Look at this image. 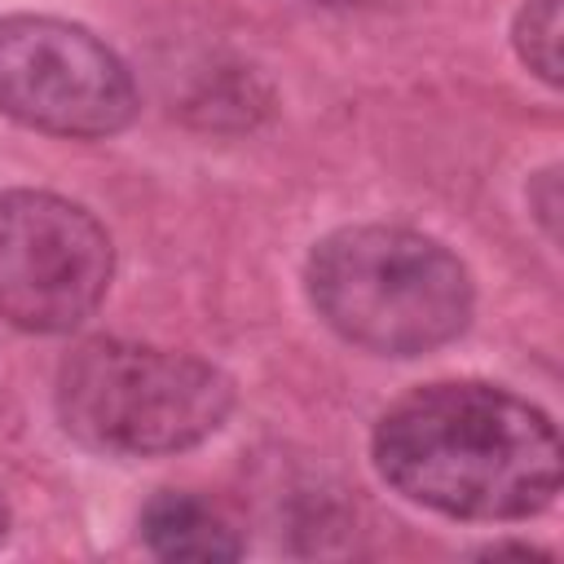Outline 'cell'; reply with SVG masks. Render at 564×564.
<instances>
[{
  "label": "cell",
  "instance_id": "obj_3",
  "mask_svg": "<svg viewBox=\"0 0 564 564\" xmlns=\"http://www.w3.org/2000/svg\"><path fill=\"white\" fill-rule=\"evenodd\" d=\"M234 410V383L203 357L88 339L57 375L62 427L101 454H176L207 441Z\"/></svg>",
  "mask_w": 564,
  "mask_h": 564
},
{
  "label": "cell",
  "instance_id": "obj_8",
  "mask_svg": "<svg viewBox=\"0 0 564 564\" xmlns=\"http://www.w3.org/2000/svg\"><path fill=\"white\" fill-rule=\"evenodd\" d=\"M4 533H9V511H4V502H0V542H4Z\"/></svg>",
  "mask_w": 564,
  "mask_h": 564
},
{
  "label": "cell",
  "instance_id": "obj_1",
  "mask_svg": "<svg viewBox=\"0 0 564 564\" xmlns=\"http://www.w3.org/2000/svg\"><path fill=\"white\" fill-rule=\"evenodd\" d=\"M379 476L441 516L524 520L560 494V432L494 383H427L375 427Z\"/></svg>",
  "mask_w": 564,
  "mask_h": 564
},
{
  "label": "cell",
  "instance_id": "obj_6",
  "mask_svg": "<svg viewBox=\"0 0 564 564\" xmlns=\"http://www.w3.org/2000/svg\"><path fill=\"white\" fill-rule=\"evenodd\" d=\"M141 538L163 560H238L242 555V538L234 520L216 502L198 494H176V489H163L145 502Z\"/></svg>",
  "mask_w": 564,
  "mask_h": 564
},
{
  "label": "cell",
  "instance_id": "obj_5",
  "mask_svg": "<svg viewBox=\"0 0 564 564\" xmlns=\"http://www.w3.org/2000/svg\"><path fill=\"white\" fill-rule=\"evenodd\" d=\"M0 110L53 137H110L137 115L128 66L62 18H0Z\"/></svg>",
  "mask_w": 564,
  "mask_h": 564
},
{
  "label": "cell",
  "instance_id": "obj_7",
  "mask_svg": "<svg viewBox=\"0 0 564 564\" xmlns=\"http://www.w3.org/2000/svg\"><path fill=\"white\" fill-rule=\"evenodd\" d=\"M516 48L533 75L560 84V0H529L516 13Z\"/></svg>",
  "mask_w": 564,
  "mask_h": 564
},
{
  "label": "cell",
  "instance_id": "obj_2",
  "mask_svg": "<svg viewBox=\"0 0 564 564\" xmlns=\"http://www.w3.org/2000/svg\"><path fill=\"white\" fill-rule=\"evenodd\" d=\"M308 300L348 344L419 357L471 322V278L436 238L405 225H348L308 256Z\"/></svg>",
  "mask_w": 564,
  "mask_h": 564
},
{
  "label": "cell",
  "instance_id": "obj_4",
  "mask_svg": "<svg viewBox=\"0 0 564 564\" xmlns=\"http://www.w3.org/2000/svg\"><path fill=\"white\" fill-rule=\"evenodd\" d=\"M110 234L70 198L44 189L0 194V317L18 330L62 335L106 295Z\"/></svg>",
  "mask_w": 564,
  "mask_h": 564
}]
</instances>
